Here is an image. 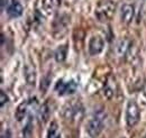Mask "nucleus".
I'll list each match as a JSON object with an SVG mask.
<instances>
[{"mask_svg":"<svg viewBox=\"0 0 146 138\" xmlns=\"http://www.w3.org/2000/svg\"><path fill=\"white\" fill-rule=\"evenodd\" d=\"M48 116H50V110L47 108V104H43L42 108L39 109V113H38L39 121L40 122H45L48 119Z\"/></svg>","mask_w":146,"mask_h":138,"instance_id":"4468645a","label":"nucleus"},{"mask_svg":"<svg viewBox=\"0 0 146 138\" xmlns=\"http://www.w3.org/2000/svg\"><path fill=\"white\" fill-rule=\"evenodd\" d=\"M8 102V96L3 92V91H1L0 92V105L1 107H5V104Z\"/></svg>","mask_w":146,"mask_h":138,"instance_id":"aec40b11","label":"nucleus"},{"mask_svg":"<svg viewBox=\"0 0 146 138\" xmlns=\"http://www.w3.org/2000/svg\"><path fill=\"white\" fill-rule=\"evenodd\" d=\"M129 40L126 38H123V39H119L117 45H116V53L118 56H125L126 53H127L128 48H129Z\"/></svg>","mask_w":146,"mask_h":138,"instance_id":"9d476101","label":"nucleus"},{"mask_svg":"<svg viewBox=\"0 0 146 138\" xmlns=\"http://www.w3.org/2000/svg\"><path fill=\"white\" fill-rule=\"evenodd\" d=\"M47 138H61V134L58 133L56 122L51 123V127H50L48 133H47Z\"/></svg>","mask_w":146,"mask_h":138,"instance_id":"dca6fc26","label":"nucleus"},{"mask_svg":"<svg viewBox=\"0 0 146 138\" xmlns=\"http://www.w3.org/2000/svg\"><path fill=\"white\" fill-rule=\"evenodd\" d=\"M143 138H146V135H145V136H144V137H143Z\"/></svg>","mask_w":146,"mask_h":138,"instance_id":"412c9836","label":"nucleus"},{"mask_svg":"<svg viewBox=\"0 0 146 138\" xmlns=\"http://www.w3.org/2000/svg\"><path fill=\"white\" fill-rule=\"evenodd\" d=\"M32 131H33L32 130V125H31V121H28V123L26 125V127L23 130V136H24V138H31Z\"/></svg>","mask_w":146,"mask_h":138,"instance_id":"a211bd4d","label":"nucleus"},{"mask_svg":"<svg viewBox=\"0 0 146 138\" xmlns=\"http://www.w3.org/2000/svg\"><path fill=\"white\" fill-rule=\"evenodd\" d=\"M66 55H68V46L66 45H61V46L57 47V50L54 53L55 61L58 62V63H62V62L65 61Z\"/></svg>","mask_w":146,"mask_h":138,"instance_id":"ddd939ff","label":"nucleus"},{"mask_svg":"<svg viewBox=\"0 0 146 138\" xmlns=\"http://www.w3.org/2000/svg\"><path fill=\"white\" fill-rule=\"evenodd\" d=\"M141 119V112L137 104L133 100L128 101L127 109H126V122L128 127H134L138 123Z\"/></svg>","mask_w":146,"mask_h":138,"instance_id":"7ed1b4c3","label":"nucleus"},{"mask_svg":"<svg viewBox=\"0 0 146 138\" xmlns=\"http://www.w3.org/2000/svg\"><path fill=\"white\" fill-rule=\"evenodd\" d=\"M105 112L104 111H98L91 117L87 125V131L89 136L92 138H97L104 129V120H105Z\"/></svg>","mask_w":146,"mask_h":138,"instance_id":"f03ea898","label":"nucleus"},{"mask_svg":"<svg viewBox=\"0 0 146 138\" xmlns=\"http://www.w3.org/2000/svg\"><path fill=\"white\" fill-rule=\"evenodd\" d=\"M7 13H8V15L11 18L19 17L23 14V6L20 5V2H19L18 0H11L10 5L8 6Z\"/></svg>","mask_w":146,"mask_h":138,"instance_id":"6e6552de","label":"nucleus"},{"mask_svg":"<svg viewBox=\"0 0 146 138\" xmlns=\"http://www.w3.org/2000/svg\"><path fill=\"white\" fill-rule=\"evenodd\" d=\"M105 46V42L102 39V37L94 35L92 36L89 40V53L90 55H98L102 52Z\"/></svg>","mask_w":146,"mask_h":138,"instance_id":"39448f33","label":"nucleus"},{"mask_svg":"<svg viewBox=\"0 0 146 138\" xmlns=\"http://www.w3.org/2000/svg\"><path fill=\"white\" fill-rule=\"evenodd\" d=\"M76 88H78V84H76V82L73 81V80L68 81V82H65V81H63V80H58L57 83H56V86H55V91H56L57 94H60V96L72 94V93L75 92Z\"/></svg>","mask_w":146,"mask_h":138,"instance_id":"20e7f679","label":"nucleus"},{"mask_svg":"<svg viewBox=\"0 0 146 138\" xmlns=\"http://www.w3.org/2000/svg\"><path fill=\"white\" fill-rule=\"evenodd\" d=\"M116 11V3L112 0H102L98 3L94 15L99 21H109Z\"/></svg>","mask_w":146,"mask_h":138,"instance_id":"f257e3e1","label":"nucleus"},{"mask_svg":"<svg viewBox=\"0 0 146 138\" xmlns=\"http://www.w3.org/2000/svg\"><path fill=\"white\" fill-rule=\"evenodd\" d=\"M69 23H70V18L68 17L66 15H63V16H61L60 18H57L54 23V32H56V31H63V32H65Z\"/></svg>","mask_w":146,"mask_h":138,"instance_id":"9b49d317","label":"nucleus"},{"mask_svg":"<svg viewBox=\"0 0 146 138\" xmlns=\"http://www.w3.org/2000/svg\"><path fill=\"white\" fill-rule=\"evenodd\" d=\"M42 7L46 15H50L54 9V0H42Z\"/></svg>","mask_w":146,"mask_h":138,"instance_id":"2eb2a0df","label":"nucleus"},{"mask_svg":"<svg viewBox=\"0 0 146 138\" xmlns=\"http://www.w3.org/2000/svg\"><path fill=\"white\" fill-rule=\"evenodd\" d=\"M135 17V7L133 5L125 3L120 9V18L124 24H130Z\"/></svg>","mask_w":146,"mask_h":138,"instance_id":"0eeeda50","label":"nucleus"},{"mask_svg":"<svg viewBox=\"0 0 146 138\" xmlns=\"http://www.w3.org/2000/svg\"><path fill=\"white\" fill-rule=\"evenodd\" d=\"M25 79L29 86H34L36 82V70L33 65L25 66Z\"/></svg>","mask_w":146,"mask_h":138,"instance_id":"1a4fd4ad","label":"nucleus"},{"mask_svg":"<svg viewBox=\"0 0 146 138\" xmlns=\"http://www.w3.org/2000/svg\"><path fill=\"white\" fill-rule=\"evenodd\" d=\"M50 81H51V78H50V76H45V78L43 79V81H42V83H40V90H42L43 92L46 91L47 86L50 84Z\"/></svg>","mask_w":146,"mask_h":138,"instance_id":"6ab92c4d","label":"nucleus"},{"mask_svg":"<svg viewBox=\"0 0 146 138\" xmlns=\"http://www.w3.org/2000/svg\"><path fill=\"white\" fill-rule=\"evenodd\" d=\"M82 116H83V109L80 104L69 105V108L65 109V111H64V117H65V119H69V120L81 119Z\"/></svg>","mask_w":146,"mask_h":138,"instance_id":"423d86ee","label":"nucleus"},{"mask_svg":"<svg viewBox=\"0 0 146 138\" xmlns=\"http://www.w3.org/2000/svg\"><path fill=\"white\" fill-rule=\"evenodd\" d=\"M28 104H29V101H24L17 107L16 112H15V117L18 121H21L26 117V113L28 110Z\"/></svg>","mask_w":146,"mask_h":138,"instance_id":"f8f14e48","label":"nucleus"},{"mask_svg":"<svg viewBox=\"0 0 146 138\" xmlns=\"http://www.w3.org/2000/svg\"><path fill=\"white\" fill-rule=\"evenodd\" d=\"M115 94V91H113V88L110 86L109 83H107L105 88H104V96L107 98V99H111Z\"/></svg>","mask_w":146,"mask_h":138,"instance_id":"f3484780","label":"nucleus"}]
</instances>
